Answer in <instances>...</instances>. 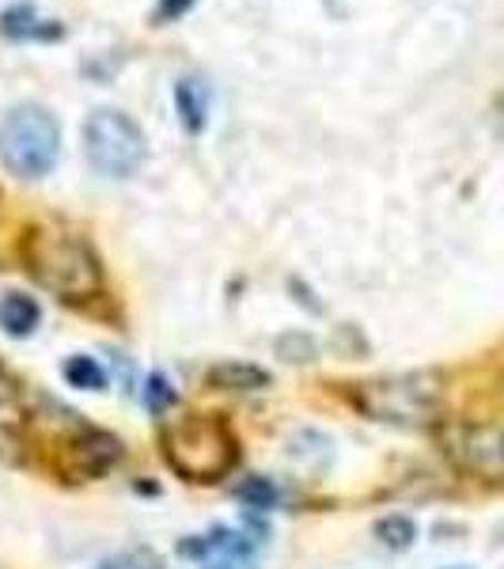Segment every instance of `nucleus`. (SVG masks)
Segmentation results:
<instances>
[{
    "label": "nucleus",
    "mask_w": 504,
    "mask_h": 569,
    "mask_svg": "<svg viewBox=\"0 0 504 569\" xmlns=\"http://www.w3.org/2000/svg\"><path fill=\"white\" fill-rule=\"evenodd\" d=\"M163 456L190 482H216L235 467V437L220 418L182 415L163 426Z\"/></svg>",
    "instance_id": "nucleus-3"
},
{
    "label": "nucleus",
    "mask_w": 504,
    "mask_h": 569,
    "mask_svg": "<svg viewBox=\"0 0 504 569\" xmlns=\"http://www.w3.org/2000/svg\"><path fill=\"white\" fill-rule=\"evenodd\" d=\"M99 569H114V566H99Z\"/></svg>",
    "instance_id": "nucleus-20"
},
{
    "label": "nucleus",
    "mask_w": 504,
    "mask_h": 569,
    "mask_svg": "<svg viewBox=\"0 0 504 569\" xmlns=\"http://www.w3.org/2000/svg\"><path fill=\"white\" fill-rule=\"evenodd\" d=\"M122 456V445H118L110 433H99V429H88L84 437H77L65 452V471L72 479H95L103 475L110 463Z\"/></svg>",
    "instance_id": "nucleus-6"
},
{
    "label": "nucleus",
    "mask_w": 504,
    "mask_h": 569,
    "mask_svg": "<svg viewBox=\"0 0 504 569\" xmlns=\"http://www.w3.org/2000/svg\"><path fill=\"white\" fill-rule=\"evenodd\" d=\"M84 152L99 176L130 179L144 163L149 144H144V133L137 130L130 114H122V110H95L84 122Z\"/></svg>",
    "instance_id": "nucleus-5"
},
{
    "label": "nucleus",
    "mask_w": 504,
    "mask_h": 569,
    "mask_svg": "<svg viewBox=\"0 0 504 569\" xmlns=\"http://www.w3.org/2000/svg\"><path fill=\"white\" fill-rule=\"evenodd\" d=\"M198 550H205V566H201V569H254L251 543H246L240 531L220 528Z\"/></svg>",
    "instance_id": "nucleus-8"
},
{
    "label": "nucleus",
    "mask_w": 504,
    "mask_h": 569,
    "mask_svg": "<svg viewBox=\"0 0 504 569\" xmlns=\"http://www.w3.org/2000/svg\"><path fill=\"white\" fill-rule=\"evenodd\" d=\"M23 426L27 410L20 402V391L12 388L8 376H0V460H16L23 445Z\"/></svg>",
    "instance_id": "nucleus-7"
},
{
    "label": "nucleus",
    "mask_w": 504,
    "mask_h": 569,
    "mask_svg": "<svg viewBox=\"0 0 504 569\" xmlns=\"http://www.w3.org/2000/svg\"><path fill=\"white\" fill-rule=\"evenodd\" d=\"M194 0H160V20H179Z\"/></svg>",
    "instance_id": "nucleus-18"
},
{
    "label": "nucleus",
    "mask_w": 504,
    "mask_h": 569,
    "mask_svg": "<svg viewBox=\"0 0 504 569\" xmlns=\"http://www.w3.org/2000/svg\"><path fill=\"white\" fill-rule=\"evenodd\" d=\"M353 402L372 421H383V426H433L440 410H444V376L433 369L375 376V380L356 383Z\"/></svg>",
    "instance_id": "nucleus-2"
},
{
    "label": "nucleus",
    "mask_w": 504,
    "mask_h": 569,
    "mask_svg": "<svg viewBox=\"0 0 504 569\" xmlns=\"http://www.w3.org/2000/svg\"><path fill=\"white\" fill-rule=\"evenodd\" d=\"M289 342H292V335H289V338H281V342H278V353H281V357L289 353ZM296 353H300V361H311V357H315V342H311L308 335H296Z\"/></svg>",
    "instance_id": "nucleus-17"
},
{
    "label": "nucleus",
    "mask_w": 504,
    "mask_h": 569,
    "mask_svg": "<svg viewBox=\"0 0 504 569\" xmlns=\"http://www.w3.org/2000/svg\"><path fill=\"white\" fill-rule=\"evenodd\" d=\"M39 319H42L39 300L27 297V292H8V297L0 300V327H4L12 338H27L34 327H39Z\"/></svg>",
    "instance_id": "nucleus-11"
},
{
    "label": "nucleus",
    "mask_w": 504,
    "mask_h": 569,
    "mask_svg": "<svg viewBox=\"0 0 504 569\" xmlns=\"http://www.w3.org/2000/svg\"><path fill=\"white\" fill-rule=\"evenodd\" d=\"M205 380L220 391H262L270 388V372L246 361H220L205 372Z\"/></svg>",
    "instance_id": "nucleus-9"
},
{
    "label": "nucleus",
    "mask_w": 504,
    "mask_h": 569,
    "mask_svg": "<svg viewBox=\"0 0 504 569\" xmlns=\"http://www.w3.org/2000/svg\"><path fill=\"white\" fill-rule=\"evenodd\" d=\"M175 107H179V118L190 133H201L209 122V91L205 84L198 80H179L175 84Z\"/></svg>",
    "instance_id": "nucleus-12"
},
{
    "label": "nucleus",
    "mask_w": 504,
    "mask_h": 569,
    "mask_svg": "<svg viewBox=\"0 0 504 569\" xmlns=\"http://www.w3.org/2000/svg\"><path fill=\"white\" fill-rule=\"evenodd\" d=\"M235 498L243 505H251V509H273V505H278V486L270 479H243L235 486Z\"/></svg>",
    "instance_id": "nucleus-15"
},
{
    "label": "nucleus",
    "mask_w": 504,
    "mask_h": 569,
    "mask_svg": "<svg viewBox=\"0 0 504 569\" xmlns=\"http://www.w3.org/2000/svg\"><path fill=\"white\" fill-rule=\"evenodd\" d=\"M171 402H175V391L168 388V380H163L160 372L149 376V383H144V407L163 410V407H171Z\"/></svg>",
    "instance_id": "nucleus-16"
},
{
    "label": "nucleus",
    "mask_w": 504,
    "mask_h": 569,
    "mask_svg": "<svg viewBox=\"0 0 504 569\" xmlns=\"http://www.w3.org/2000/svg\"><path fill=\"white\" fill-rule=\"evenodd\" d=\"M375 536L383 539V547L406 550L417 539V528H414V520H406V517H383L380 525H375Z\"/></svg>",
    "instance_id": "nucleus-14"
},
{
    "label": "nucleus",
    "mask_w": 504,
    "mask_h": 569,
    "mask_svg": "<svg viewBox=\"0 0 504 569\" xmlns=\"http://www.w3.org/2000/svg\"><path fill=\"white\" fill-rule=\"evenodd\" d=\"M61 130L42 107H16L0 122V160L16 179H42L58 163Z\"/></svg>",
    "instance_id": "nucleus-4"
},
{
    "label": "nucleus",
    "mask_w": 504,
    "mask_h": 569,
    "mask_svg": "<svg viewBox=\"0 0 504 569\" xmlns=\"http://www.w3.org/2000/svg\"><path fill=\"white\" fill-rule=\"evenodd\" d=\"M0 31L12 34V39H34V42H50V39H61V27L50 23V20H39L31 4H16L4 12L0 20Z\"/></svg>",
    "instance_id": "nucleus-10"
},
{
    "label": "nucleus",
    "mask_w": 504,
    "mask_h": 569,
    "mask_svg": "<svg viewBox=\"0 0 504 569\" xmlns=\"http://www.w3.org/2000/svg\"><path fill=\"white\" fill-rule=\"evenodd\" d=\"M27 270L42 289L58 292L61 300H88L103 289V266L95 251L69 232H53V228H31L20 243Z\"/></svg>",
    "instance_id": "nucleus-1"
},
{
    "label": "nucleus",
    "mask_w": 504,
    "mask_h": 569,
    "mask_svg": "<svg viewBox=\"0 0 504 569\" xmlns=\"http://www.w3.org/2000/svg\"><path fill=\"white\" fill-rule=\"evenodd\" d=\"M65 380L72 383V388H84V391H103L107 388V372L103 365L95 361V357H69L65 361Z\"/></svg>",
    "instance_id": "nucleus-13"
},
{
    "label": "nucleus",
    "mask_w": 504,
    "mask_h": 569,
    "mask_svg": "<svg viewBox=\"0 0 504 569\" xmlns=\"http://www.w3.org/2000/svg\"><path fill=\"white\" fill-rule=\"evenodd\" d=\"M130 569H163L160 562H155V558L152 555H137L133 558V562H130Z\"/></svg>",
    "instance_id": "nucleus-19"
}]
</instances>
